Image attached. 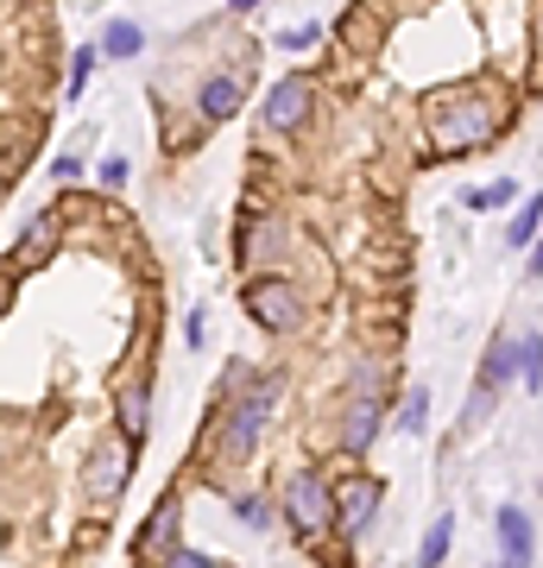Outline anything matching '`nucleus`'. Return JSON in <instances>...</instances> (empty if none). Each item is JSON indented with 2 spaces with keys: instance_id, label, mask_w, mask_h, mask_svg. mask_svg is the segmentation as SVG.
<instances>
[{
  "instance_id": "1",
  "label": "nucleus",
  "mask_w": 543,
  "mask_h": 568,
  "mask_svg": "<svg viewBox=\"0 0 543 568\" xmlns=\"http://www.w3.org/2000/svg\"><path fill=\"white\" fill-rule=\"evenodd\" d=\"M423 126H430V159H467L505 133V102L481 82H443L423 95Z\"/></svg>"
},
{
  "instance_id": "31",
  "label": "nucleus",
  "mask_w": 543,
  "mask_h": 568,
  "mask_svg": "<svg viewBox=\"0 0 543 568\" xmlns=\"http://www.w3.org/2000/svg\"><path fill=\"white\" fill-rule=\"evenodd\" d=\"M228 7H234V13H253V7H260V0H228Z\"/></svg>"
},
{
  "instance_id": "7",
  "label": "nucleus",
  "mask_w": 543,
  "mask_h": 568,
  "mask_svg": "<svg viewBox=\"0 0 543 568\" xmlns=\"http://www.w3.org/2000/svg\"><path fill=\"white\" fill-rule=\"evenodd\" d=\"M234 260H241V272H253V278H260L265 265H279L284 260V222L279 215H253V209H247L241 241H234Z\"/></svg>"
},
{
  "instance_id": "9",
  "label": "nucleus",
  "mask_w": 543,
  "mask_h": 568,
  "mask_svg": "<svg viewBox=\"0 0 543 568\" xmlns=\"http://www.w3.org/2000/svg\"><path fill=\"white\" fill-rule=\"evenodd\" d=\"M241 102H247V70H215V77H202V89H197V121L222 126V121L241 114Z\"/></svg>"
},
{
  "instance_id": "8",
  "label": "nucleus",
  "mask_w": 543,
  "mask_h": 568,
  "mask_svg": "<svg viewBox=\"0 0 543 568\" xmlns=\"http://www.w3.org/2000/svg\"><path fill=\"white\" fill-rule=\"evenodd\" d=\"M380 499H385V487L373 480V474H348L342 487H335V530H342V537H366Z\"/></svg>"
},
{
  "instance_id": "26",
  "label": "nucleus",
  "mask_w": 543,
  "mask_h": 568,
  "mask_svg": "<svg viewBox=\"0 0 543 568\" xmlns=\"http://www.w3.org/2000/svg\"><path fill=\"white\" fill-rule=\"evenodd\" d=\"M164 568H215V562H209V556H197V549H171V556H164Z\"/></svg>"
},
{
  "instance_id": "12",
  "label": "nucleus",
  "mask_w": 543,
  "mask_h": 568,
  "mask_svg": "<svg viewBox=\"0 0 543 568\" xmlns=\"http://www.w3.org/2000/svg\"><path fill=\"white\" fill-rule=\"evenodd\" d=\"M531 556H537V530L524 506H500V568H531Z\"/></svg>"
},
{
  "instance_id": "6",
  "label": "nucleus",
  "mask_w": 543,
  "mask_h": 568,
  "mask_svg": "<svg viewBox=\"0 0 543 568\" xmlns=\"http://www.w3.org/2000/svg\"><path fill=\"white\" fill-rule=\"evenodd\" d=\"M127 474H133V443L127 436H108V443L89 455V474H82V493L95 499V506H114L127 493Z\"/></svg>"
},
{
  "instance_id": "5",
  "label": "nucleus",
  "mask_w": 543,
  "mask_h": 568,
  "mask_svg": "<svg viewBox=\"0 0 543 568\" xmlns=\"http://www.w3.org/2000/svg\"><path fill=\"white\" fill-rule=\"evenodd\" d=\"M284 518L298 537H322L335 525V487H322V474H291L284 487Z\"/></svg>"
},
{
  "instance_id": "29",
  "label": "nucleus",
  "mask_w": 543,
  "mask_h": 568,
  "mask_svg": "<svg viewBox=\"0 0 543 568\" xmlns=\"http://www.w3.org/2000/svg\"><path fill=\"white\" fill-rule=\"evenodd\" d=\"M524 272H531V278H543V234L531 241V260H524Z\"/></svg>"
},
{
  "instance_id": "20",
  "label": "nucleus",
  "mask_w": 543,
  "mask_h": 568,
  "mask_svg": "<svg viewBox=\"0 0 543 568\" xmlns=\"http://www.w3.org/2000/svg\"><path fill=\"white\" fill-rule=\"evenodd\" d=\"M89 70H95V44H77V51H70V77H63V95H70V102L89 89Z\"/></svg>"
},
{
  "instance_id": "30",
  "label": "nucleus",
  "mask_w": 543,
  "mask_h": 568,
  "mask_svg": "<svg viewBox=\"0 0 543 568\" xmlns=\"http://www.w3.org/2000/svg\"><path fill=\"white\" fill-rule=\"evenodd\" d=\"M7 304H13V272H0V316H7Z\"/></svg>"
},
{
  "instance_id": "25",
  "label": "nucleus",
  "mask_w": 543,
  "mask_h": 568,
  "mask_svg": "<svg viewBox=\"0 0 543 568\" xmlns=\"http://www.w3.org/2000/svg\"><path fill=\"white\" fill-rule=\"evenodd\" d=\"M77 178H82V159L77 152H63V159L51 164V183H77Z\"/></svg>"
},
{
  "instance_id": "10",
  "label": "nucleus",
  "mask_w": 543,
  "mask_h": 568,
  "mask_svg": "<svg viewBox=\"0 0 543 568\" xmlns=\"http://www.w3.org/2000/svg\"><path fill=\"white\" fill-rule=\"evenodd\" d=\"M385 429V398H342V429H335V443L348 455H366V448L380 443Z\"/></svg>"
},
{
  "instance_id": "3",
  "label": "nucleus",
  "mask_w": 543,
  "mask_h": 568,
  "mask_svg": "<svg viewBox=\"0 0 543 568\" xmlns=\"http://www.w3.org/2000/svg\"><path fill=\"white\" fill-rule=\"evenodd\" d=\"M316 77H303V70H291V77H279L272 89H265V126L272 133H303V126L316 121Z\"/></svg>"
},
{
  "instance_id": "16",
  "label": "nucleus",
  "mask_w": 543,
  "mask_h": 568,
  "mask_svg": "<svg viewBox=\"0 0 543 568\" xmlns=\"http://www.w3.org/2000/svg\"><path fill=\"white\" fill-rule=\"evenodd\" d=\"M519 379H524V392H543V335L537 328L519 335Z\"/></svg>"
},
{
  "instance_id": "24",
  "label": "nucleus",
  "mask_w": 543,
  "mask_h": 568,
  "mask_svg": "<svg viewBox=\"0 0 543 568\" xmlns=\"http://www.w3.org/2000/svg\"><path fill=\"white\" fill-rule=\"evenodd\" d=\"M127 171H133V164H127L121 152H114V159H101V183H108V190H127Z\"/></svg>"
},
{
  "instance_id": "17",
  "label": "nucleus",
  "mask_w": 543,
  "mask_h": 568,
  "mask_svg": "<svg viewBox=\"0 0 543 568\" xmlns=\"http://www.w3.org/2000/svg\"><path fill=\"white\" fill-rule=\"evenodd\" d=\"M140 44H145V32L133 20H108V32H101V51L108 58H140Z\"/></svg>"
},
{
  "instance_id": "14",
  "label": "nucleus",
  "mask_w": 543,
  "mask_h": 568,
  "mask_svg": "<svg viewBox=\"0 0 543 568\" xmlns=\"http://www.w3.org/2000/svg\"><path fill=\"white\" fill-rule=\"evenodd\" d=\"M171 556L178 549V499H159V511H152V525H145V537H140V556Z\"/></svg>"
},
{
  "instance_id": "2",
  "label": "nucleus",
  "mask_w": 543,
  "mask_h": 568,
  "mask_svg": "<svg viewBox=\"0 0 543 568\" xmlns=\"http://www.w3.org/2000/svg\"><path fill=\"white\" fill-rule=\"evenodd\" d=\"M241 304H247V316H253L265 335H298V328H303V291L291 278H279V272L247 278Z\"/></svg>"
},
{
  "instance_id": "18",
  "label": "nucleus",
  "mask_w": 543,
  "mask_h": 568,
  "mask_svg": "<svg viewBox=\"0 0 543 568\" xmlns=\"http://www.w3.org/2000/svg\"><path fill=\"white\" fill-rule=\"evenodd\" d=\"M449 537H455V518H436V525L423 530V549H418V562H423V568H443V556H449Z\"/></svg>"
},
{
  "instance_id": "22",
  "label": "nucleus",
  "mask_w": 543,
  "mask_h": 568,
  "mask_svg": "<svg viewBox=\"0 0 543 568\" xmlns=\"http://www.w3.org/2000/svg\"><path fill=\"white\" fill-rule=\"evenodd\" d=\"M493 405H500V392H493V386H474V392H467V405H462V429H481L486 417H493Z\"/></svg>"
},
{
  "instance_id": "15",
  "label": "nucleus",
  "mask_w": 543,
  "mask_h": 568,
  "mask_svg": "<svg viewBox=\"0 0 543 568\" xmlns=\"http://www.w3.org/2000/svg\"><path fill=\"white\" fill-rule=\"evenodd\" d=\"M385 392H392V366H385V361H361L354 373H348L342 398H385Z\"/></svg>"
},
{
  "instance_id": "21",
  "label": "nucleus",
  "mask_w": 543,
  "mask_h": 568,
  "mask_svg": "<svg viewBox=\"0 0 543 568\" xmlns=\"http://www.w3.org/2000/svg\"><path fill=\"white\" fill-rule=\"evenodd\" d=\"M423 424H430V392H404L399 429H404V436H423Z\"/></svg>"
},
{
  "instance_id": "28",
  "label": "nucleus",
  "mask_w": 543,
  "mask_h": 568,
  "mask_svg": "<svg viewBox=\"0 0 543 568\" xmlns=\"http://www.w3.org/2000/svg\"><path fill=\"white\" fill-rule=\"evenodd\" d=\"M531 44H537V77H543V0H537V13H531Z\"/></svg>"
},
{
  "instance_id": "4",
  "label": "nucleus",
  "mask_w": 543,
  "mask_h": 568,
  "mask_svg": "<svg viewBox=\"0 0 543 568\" xmlns=\"http://www.w3.org/2000/svg\"><path fill=\"white\" fill-rule=\"evenodd\" d=\"M63 227H70V209H39L32 222H26V234L13 241V253H7V272L13 278H26V272H44L51 265V253L63 246Z\"/></svg>"
},
{
  "instance_id": "11",
  "label": "nucleus",
  "mask_w": 543,
  "mask_h": 568,
  "mask_svg": "<svg viewBox=\"0 0 543 568\" xmlns=\"http://www.w3.org/2000/svg\"><path fill=\"white\" fill-rule=\"evenodd\" d=\"M114 417H121V436L140 448L145 429H152V379H145V373H133V379L114 392Z\"/></svg>"
},
{
  "instance_id": "19",
  "label": "nucleus",
  "mask_w": 543,
  "mask_h": 568,
  "mask_svg": "<svg viewBox=\"0 0 543 568\" xmlns=\"http://www.w3.org/2000/svg\"><path fill=\"white\" fill-rule=\"evenodd\" d=\"M537 234H543V196H531V203H524V215L505 227V241H512V246H531Z\"/></svg>"
},
{
  "instance_id": "27",
  "label": "nucleus",
  "mask_w": 543,
  "mask_h": 568,
  "mask_svg": "<svg viewBox=\"0 0 543 568\" xmlns=\"http://www.w3.org/2000/svg\"><path fill=\"white\" fill-rule=\"evenodd\" d=\"M322 39V26H298V32H284V44H291V51H303V44H316Z\"/></svg>"
},
{
  "instance_id": "13",
  "label": "nucleus",
  "mask_w": 543,
  "mask_h": 568,
  "mask_svg": "<svg viewBox=\"0 0 543 568\" xmlns=\"http://www.w3.org/2000/svg\"><path fill=\"white\" fill-rule=\"evenodd\" d=\"M512 379H519V342H512V335H500V342L486 347V361H481V386L505 392Z\"/></svg>"
},
{
  "instance_id": "23",
  "label": "nucleus",
  "mask_w": 543,
  "mask_h": 568,
  "mask_svg": "<svg viewBox=\"0 0 543 568\" xmlns=\"http://www.w3.org/2000/svg\"><path fill=\"white\" fill-rule=\"evenodd\" d=\"M505 196H512V183H493V190H467L462 203L467 209H493V203H505Z\"/></svg>"
}]
</instances>
